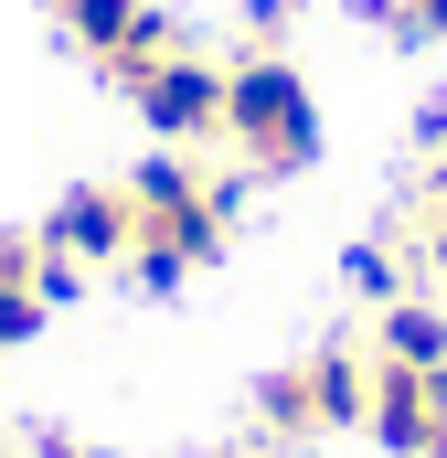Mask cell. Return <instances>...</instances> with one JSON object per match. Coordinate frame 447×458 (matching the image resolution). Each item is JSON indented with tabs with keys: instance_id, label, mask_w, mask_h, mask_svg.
I'll list each match as a JSON object with an SVG mask.
<instances>
[{
	"instance_id": "5bb4252c",
	"label": "cell",
	"mask_w": 447,
	"mask_h": 458,
	"mask_svg": "<svg viewBox=\"0 0 447 458\" xmlns=\"http://www.w3.org/2000/svg\"><path fill=\"white\" fill-rule=\"evenodd\" d=\"M224 458H256V448H224Z\"/></svg>"
},
{
	"instance_id": "52a82bcc",
	"label": "cell",
	"mask_w": 447,
	"mask_h": 458,
	"mask_svg": "<svg viewBox=\"0 0 447 458\" xmlns=\"http://www.w3.org/2000/svg\"><path fill=\"white\" fill-rule=\"evenodd\" d=\"M32 234H43V256H64V267H117V256H128V182H75Z\"/></svg>"
},
{
	"instance_id": "7a4b0ae2",
	"label": "cell",
	"mask_w": 447,
	"mask_h": 458,
	"mask_svg": "<svg viewBox=\"0 0 447 458\" xmlns=\"http://www.w3.org/2000/svg\"><path fill=\"white\" fill-rule=\"evenodd\" d=\"M214 139L256 171V182H299V171L320 160V97H309V75H299L277 43L234 54V64H224V128Z\"/></svg>"
},
{
	"instance_id": "ba28073f",
	"label": "cell",
	"mask_w": 447,
	"mask_h": 458,
	"mask_svg": "<svg viewBox=\"0 0 447 458\" xmlns=\"http://www.w3.org/2000/svg\"><path fill=\"white\" fill-rule=\"evenodd\" d=\"M373 362H447V310L384 299V310H373Z\"/></svg>"
},
{
	"instance_id": "7c38bea8",
	"label": "cell",
	"mask_w": 447,
	"mask_h": 458,
	"mask_svg": "<svg viewBox=\"0 0 447 458\" xmlns=\"http://www.w3.org/2000/svg\"><path fill=\"white\" fill-rule=\"evenodd\" d=\"M341 277H351V288H362L373 310H384V299H405V288H394V256H384V245H351V267H341Z\"/></svg>"
},
{
	"instance_id": "8fae6325",
	"label": "cell",
	"mask_w": 447,
	"mask_h": 458,
	"mask_svg": "<svg viewBox=\"0 0 447 458\" xmlns=\"http://www.w3.org/2000/svg\"><path fill=\"white\" fill-rule=\"evenodd\" d=\"M394 43H447V0H362Z\"/></svg>"
},
{
	"instance_id": "277c9868",
	"label": "cell",
	"mask_w": 447,
	"mask_h": 458,
	"mask_svg": "<svg viewBox=\"0 0 447 458\" xmlns=\"http://www.w3.org/2000/svg\"><path fill=\"white\" fill-rule=\"evenodd\" d=\"M54 21L75 32V54L107 75L117 97H128V86H139L160 54H181V21H171L160 0H54Z\"/></svg>"
},
{
	"instance_id": "3957f363",
	"label": "cell",
	"mask_w": 447,
	"mask_h": 458,
	"mask_svg": "<svg viewBox=\"0 0 447 458\" xmlns=\"http://www.w3.org/2000/svg\"><path fill=\"white\" fill-rule=\"evenodd\" d=\"M362 416H373V342H320L256 384L266 448H320V437H351Z\"/></svg>"
},
{
	"instance_id": "4fadbf2b",
	"label": "cell",
	"mask_w": 447,
	"mask_h": 458,
	"mask_svg": "<svg viewBox=\"0 0 447 458\" xmlns=\"http://www.w3.org/2000/svg\"><path fill=\"white\" fill-rule=\"evenodd\" d=\"M32 458H107V448H75V437H43Z\"/></svg>"
},
{
	"instance_id": "8992f818",
	"label": "cell",
	"mask_w": 447,
	"mask_h": 458,
	"mask_svg": "<svg viewBox=\"0 0 447 458\" xmlns=\"http://www.w3.org/2000/svg\"><path fill=\"white\" fill-rule=\"evenodd\" d=\"M373 437L394 458H447V362H373Z\"/></svg>"
},
{
	"instance_id": "30bf717a",
	"label": "cell",
	"mask_w": 447,
	"mask_h": 458,
	"mask_svg": "<svg viewBox=\"0 0 447 458\" xmlns=\"http://www.w3.org/2000/svg\"><path fill=\"white\" fill-rule=\"evenodd\" d=\"M43 320H54V299L32 288V277H11L0 288V352H21V342H43Z\"/></svg>"
},
{
	"instance_id": "5b68a950",
	"label": "cell",
	"mask_w": 447,
	"mask_h": 458,
	"mask_svg": "<svg viewBox=\"0 0 447 458\" xmlns=\"http://www.w3.org/2000/svg\"><path fill=\"white\" fill-rule=\"evenodd\" d=\"M128 107H139V128H149V139L192 149V139H214V128H224V64L181 43V54H160V64L128 86Z\"/></svg>"
},
{
	"instance_id": "6da1fadb",
	"label": "cell",
	"mask_w": 447,
	"mask_h": 458,
	"mask_svg": "<svg viewBox=\"0 0 447 458\" xmlns=\"http://www.w3.org/2000/svg\"><path fill=\"white\" fill-rule=\"evenodd\" d=\"M224 245H234V182H214L181 149H160V160L128 171V256H117L128 288H181L192 267H214Z\"/></svg>"
},
{
	"instance_id": "9c48e42d",
	"label": "cell",
	"mask_w": 447,
	"mask_h": 458,
	"mask_svg": "<svg viewBox=\"0 0 447 458\" xmlns=\"http://www.w3.org/2000/svg\"><path fill=\"white\" fill-rule=\"evenodd\" d=\"M405 245L447 277V160H426V182H416V203H405Z\"/></svg>"
}]
</instances>
